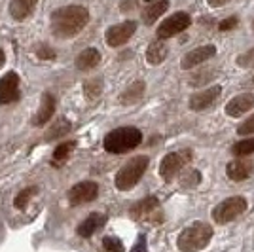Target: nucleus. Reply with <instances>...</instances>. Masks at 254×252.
Returning <instances> with one entry per match:
<instances>
[{
  "mask_svg": "<svg viewBox=\"0 0 254 252\" xmlns=\"http://www.w3.org/2000/svg\"><path fill=\"white\" fill-rule=\"evenodd\" d=\"M89 21V11L84 6H64L52 13V31L57 38H72Z\"/></svg>",
  "mask_w": 254,
  "mask_h": 252,
  "instance_id": "obj_1",
  "label": "nucleus"
},
{
  "mask_svg": "<svg viewBox=\"0 0 254 252\" xmlns=\"http://www.w3.org/2000/svg\"><path fill=\"white\" fill-rule=\"evenodd\" d=\"M212 239V228L205 222H195L180 231L177 247L182 252H197L203 251Z\"/></svg>",
  "mask_w": 254,
  "mask_h": 252,
  "instance_id": "obj_2",
  "label": "nucleus"
},
{
  "mask_svg": "<svg viewBox=\"0 0 254 252\" xmlns=\"http://www.w3.org/2000/svg\"><path fill=\"white\" fill-rule=\"evenodd\" d=\"M142 142V133L137 127H120L110 131L103 140V146L110 154H124Z\"/></svg>",
  "mask_w": 254,
  "mask_h": 252,
  "instance_id": "obj_3",
  "label": "nucleus"
},
{
  "mask_svg": "<svg viewBox=\"0 0 254 252\" xmlns=\"http://www.w3.org/2000/svg\"><path fill=\"white\" fill-rule=\"evenodd\" d=\"M148 161L150 159L146 156H137L131 161H127L124 167L118 171L116 175V188L118 189H131L135 184H137L140 177L146 173L148 169Z\"/></svg>",
  "mask_w": 254,
  "mask_h": 252,
  "instance_id": "obj_4",
  "label": "nucleus"
},
{
  "mask_svg": "<svg viewBox=\"0 0 254 252\" xmlns=\"http://www.w3.org/2000/svg\"><path fill=\"white\" fill-rule=\"evenodd\" d=\"M247 199L241 195L235 197H228V199L220 201L214 209H212V220L218 224H230L232 220H235L237 216H241L247 210Z\"/></svg>",
  "mask_w": 254,
  "mask_h": 252,
  "instance_id": "obj_5",
  "label": "nucleus"
},
{
  "mask_svg": "<svg viewBox=\"0 0 254 252\" xmlns=\"http://www.w3.org/2000/svg\"><path fill=\"white\" fill-rule=\"evenodd\" d=\"M190 159H191V150H180V152L167 154L165 158L161 159V163H159V177L165 180V182H171L175 177H179L180 171L188 165Z\"/></svg>",
  "mask_w": 254,
  "mask_h": 252,
  "instance_id": "obj_6",
  "label": "nucleus"
},
{
  "mask_svg": "<svg viewBox=\"0 0 254 252\" xmlns=\"http://www.w3.org/2000/svg\"><path fill=\"white\" fill-rule=\"evenodd\" d=\"M129 216L137 222H152V224H161L163 220L158 197H144L142 201L135 203L129 210Z\"/></svg>",
  "mask_w": 254,
  "mask_h": 252,
  "instance_id": "obj_7",
  "label": "nucleus"
},
{
  "mask_svg": "<svg viewBox=\"0 0 254 252\" xmlns=\"http://www.w3.org/2000/svg\"><path fill=\"white\" fill-rule=\"evenodd\" d=\"M191 25V17L186 13V11H177L173 13L171 17H167L165 21L158 27V38L159 40H167V38H173L180 34L182 31H186Z\"/></svg>",
  "mask_w": 254,
  "mask_h": 252,
  "instance_id": "obj_8",
  "label": "nucleus"
},
{
  "mask_svg": "<svg viewBox=\"0 0 254 252\" xmlns=\"http://www.w3.org/2000/svg\"><path fill=\"white\" fill-rule=\"evenodd\" d=\"M137 31V23L135 21H124L120 25H114L106 31V44L110 48H118V46H124V44L135 34Z\"/></svg>",
  "mask_w": 254,
  "mask_h": 252,
  "instance_id": "obj_9",
  "label": "nucleus"
},
{
  "mask_svg": "<svg viewBox=\"0 0 254 252\" xmlns=\"http://www.w3.org/2000/svg\"><path fill=\"white\" fill-rule=\"evenodd\" d=\"M99 195V186L95 182L87 180V182H80L70 188L68 191V203L70 205H82V203H91L93 199H97Z\"/></svg>",
  "mask_w": 254,
  "mask_h": 252,
  "instance_id": "obj_10",
  "label": "nucleus"
},
{
  "mask_svg": "<svg viewBox=\"0 0 254 252\" xmlns=\"http://www.w3.org/2000/svg\"><path fill=\"white\" fill-rule=\"evenodd\" d=\"M220 95H222V87H220V85H212V87H207V89H203L199 93L191 95L188 105H190L191 110L201 112V110L211 108V106L218 101Z\"/></svg>",
  "mask_w": 254,
  "mask_h": 252,
  "instance_id": "obj_11",
  "label": "nucleus"
},
{
  "mask_svg": "<svg viewBox=\"0 0 254 252\" xmlns=\"http://www.w3.org/2000/svg\"><path fill=\"white\" fill-rule=\"evenodd\" d=\"M19 101V76L8 72L0 80V105H11Z\"/></svg>",
  "mask_w": 254,
  "mask_h": 252,
  "instance_id": "obj_12",
  "label": "nucleus"
},
{
  "mask_svg": "<svg viewBox=\"0 0 254 252\" xmlns=\"http://www.w3.org/2000/svg\"><path fill=\"white\" fill-rule=\"evenodd\" d=\"M216 55V48L212 46V44H207V46H201V48H195V50H191L188 52L184 57H182V61H180V66L184 68V70H190L193 66H197V64L205 63V61H209L211 57Z\"/></svg>",
  "mask_w": 254,
  "mask_h": 252,
  "instance_id": "obj_13",
  "label": "nucleus"
},
{
  "mask_svg": "<svg viewBox=\"0 0 254 252\" xmlns=\"http://www.w3.org/2000/svg\"><path fill=\"white\" fill-rule=\"evenodd\" d=\"M254 108V95L253 93H241L233 97L232 101L226 105V114L230 118H239V116L251 112Z\"/></svg>",
  "mask_w": 254,
  "mask_h": 252,
  "instance_id": "obj_14",
  "label": "nucleus"
},
{
  "mask_svg": "<svg viewBox=\"0 0 254 252\" xmlns=\"http://www.w3.org/2000/svg\"><path fill=\"white\" fill-rule=\"evenodd\" d=\"M254 171L253 161H247V159H235V161H230L228 167H226V175L230 177V180L233 182H243L247 180Z\"/></svg>",
  "mask_w": 254,
  "mask_h": 252,
  "instance_id": "obj_15",
  "label": "nucleus"
},
{
  "mask_svg": "<svg viewBox=\"0 0 254 252\" xmlns=\"http://www.w3.org/2000/svg\"><path fill=\"white\" fill-rule=\"evenodd\" d=\"M53 112H55V99H53L52 93H44L40 108H38V112H36V116H34L32 124H34V126H38V127L46 126V124L52 120Z\"/></svg>",
  "mask_w": 254,
  "mask_h": 252,
  "instance_id": "obj_16",
  "label": "nucleus"
},
{
  "mask_svg": "<svg viewBox=\"0 0 254 252\" xmlns=\"http://www.w3.org/2000/svg\"><path fill=\"white\" fill-rule=\"evenodd\" d=\"M105 222H106L105 214H101V212H93V214H89V216H87V218L78 226V235L87 239V237H91L97 230H101V228L105 226Z\"/></svg>",
  "mask_w": 254,
  "mask_h": 252,
  "instance_id": "obj_17",
  "label": "nucleus"
},
{
  "mask_svg": "<svg viewBox=\"0 0 254 252\" xmlns=\"http://www.w3.org/2000/svg\"><path fill=\"white\" fill-rule=\"evenodd\" d=\"M38 0H11L10 2V15L15 21H23L32 13L36 8Z\"/></svg>",
  "mask_w": 254,
  "mask_h": 252,
  "instance_id": "obj_18",
  "label": "nucleus"
},
{
  "mask_svg": "<svg viewBox=\"0 0 254 252\" xmlns=\"http://www.w3.org/2000/svg\"><path fill=\"white\" fill-rule=\"evenodd\" d=\"M167 10H169V0H158L154 4H148L142 10V21L146 25H154Z\"/></svg>",
  "mask_w": 254,
  "mask_h": 252,
  "instance_id": "obj_19",
  "label": "nucleus"
},
{
  "mask_svg": "<svg viewBox=\"0 0 254 252\" xmlns=\"http://www.w3.org/2000/svg\"><path fill=\"white\" fill-rule=\"evenodd\" d=\"M99 63H101V53L95 48H87V50H84V52L76 57V66L80 70H91Z\"/></svg>",
  "mask_w": 254,
  "mask_h": 252,
  "instance_id": "obj_20",
  "label": "nucleus"
},
{
  "mask_svg": "<svg viewBox=\"0 0 254 252\" xmlns=\"http://www.w3.org/2000/svg\"><path fill=\"white\" fill-rule=\"evenodd\" d=\"M167 55H169L167 44L161 42V40H156V42L150 44L148 50H146V61L150 64H161L167 59Z\"/></svg>",
  "mask_w": 254,
  "mask_h": 252,
  "instance_id": "obj_21",
  "label": "nucleus"
},
{
  "mask_svg": "<svg viewBox=\"0 0 254 252\" xmlns=\"http://www.w3.org/2000/svg\"><path fill=\"white\" fill-rule=\"evenodd\" d=\"M144 89H146L144 82H135V84H131L126 91L122 93V97H120L122 105H135V103H138V101L142 99V95H144Z\"/></svg>",
  "mask_w": 254,
  "mask_h": 252,
  "instance_id": "obj_22",
  "label": "nucleus"
},
{
  "mask_svg": "<svg viewBox=\"0 0 254 252\" xmlns=\"http://www.w3.org/2000/svg\"><path fill=\"white\" fill-rule=\"evenodd\" d=\"M199 182H201V173L197 169H190V171L180 175V186L182 188H195V186H199Z\"/></svg>",
  "mask_w": 254,
  "mask_h": 252,
  "instance_id": "obj_23",
  "label": "nucleus"
},
{
  "mask_svg": "<svg viewBox=\"0 0 254 252\" xmlns=\"http://www.w3.org/2000/svg\"><path fill=\"white\" fill-rule=\"evenodd\" d=\"M84 93L89 101H95L99 95L103 93V80L101 78H93V80H87L84 85Z\"/></svg>",
  "mask_w": 254,
  "mask_h": 252,
  "instance_id": "obj_24",
  "label": "nucleus"
},
{
  "mask_svg": "<svg viewBox=\"0 0 254 252\" xmlns=\"http://www.w3.org/2000/svg\"><path fill=\"white\" fill-rule=\"evenodd\" d=\"M254 152V138H247V140H241V142H235L232 146V154L241 158V156H249Z\"/></svg>",
  "mask_w": 254,
  "mask_h": 252,
  "instance_id": "obj_25",
  "label": "nucleus"
},
{
  "mask_svg": "<svg viewBox=\"0 0 254 252\" xmlns=\"http://www.w3.org/2000/svg\"><path fill=\"white\" fill-rule=\"evenodd\" d=\"M68 129H70V124H68L66 120H63V118H61V120H57V122H55V126H53L52 131L46 135V138L50 140V138L63 137V135H66V133H68Z\"/></svg>",
  "mask_w": 254,
  "mask_h": 252,
  "instance_id": "obj_26",
  "label": "nucleus"
},
{
  "mask_svg": "<svg viewBox=\"0 0 254 252\" xmlns=\"http://www.w3.org/2000/svg\"><path fill=\"white\" fill-rule=\"evenodd\" d=\"M76 142H63V144H59V146L55 148V152H53V159L55 161H63V159H66L68 156H70V152L74 150Z\"/></svg>",
  "mask_w": 254,
  "mask_h": 252,
  "instance_id": "obj_27",
  "label": "nucleus"
},
{
  "mask_svg": "<svg viewBox=\"0 0 254 252\" xmlns=\"http://www.w3.org/2000/svg\"><path fill=\"white\" fill-rule=\"evenodd\" d=\"M103 251L105 252H124V243L120 241L118 237L106 235L103 239Z\"/></svg>",
  "mask_w": 254,
  "mask_h": 252,
  "instance_id": "obj_28",
  "label": "nucleus"
},
{
  "mask_svg": "<svg viewBox=\"0 0 254 252\" xmlns=\"http://www.w3.org/2000/svg\"><path fill=\"white\" fill-rule=\"evenodd\" d=\"M36 193V188H27L23 189L21 193H17V197H15V201H13V205L17 207V209H25L27 205H29V201H31V197Z\"/></svg>",
  "mask_w": 254,
  "mask_h": 252,
  "instance_id": "obj_29",
  "label": "nucleus"
},
{
  "mask_svg": "<svg viewBox=\"0 0 254 252\" xmlns=\"http://www.w3.org/2000/svg\"><path fill=\"white\" fill-rule=\"evenodd\" d=\"M254 133V114L251 118H247L241 126L237 127V135H253Z\"/></svg>",
  "mask_w": 254,
  "mask_h": 252,
  "instance_id": "obj_30",
  "label": "nucleus"
},
{
  "mask_svg": "<svg viewBox=\"0 0 254 252\" xmlns=\"http://www.w3.org/2000/svg\"><path fill=\"white\" fill-rule=\"evenodd\" d=\"M237 25H239V19H237L235 15H232V17H228V19H224V21L218 25V29H220V31H232Z\"/></svg>",
  "mask_w": 254,
  "mask_h": 252,
  "instance_id": "obj_31",
  "label": "nucleus"
},
{
  "mask_svg": "<svg viewBox=\"0 0 254 252\" xmlns=\"http://www.w3.org/2000/svg\"><path fill=\"white\" fill-rule=\"evenodd\" d=\"M36 55H38L40 59H53V57H55V52L50 50L48 46H40V48H38V52H36Z\"/></svg>",
  "mask_w": 254,
  "mask_h": 252,
  "instance_id": "obj_32",
  "label": "nucleus"
},
{
  "mask_svg": "<svg viewBox=\"0 0 254 252\" xmlns=\"http://www.w3.org/2000/svg\"><path fill=\"white\" fill-rule=\"evenodd\" d=\"M131 252H146V237H144V235L138 237L137 245L131 249Z\"/></svg>",
  "mask_w": 254,
  "mask_h": 252,
  "instance_id": "obj_33",
  "label": "nucleus"
},
{
  "mask_svg": "<svg viewBox=\"0 0 254 252\" xmlns=\"http://www.w3.org/2000/svg\"><path fill=\"white\" fill-rule=\"evenodd\" d=\"M230 0H207V4L211 6V8H220L224 4H228Z\"/></svg>",
  "mask_w": 254,
  "mask_h": 252,
  "instance_id": "obj_34",
  "label": "nucleus"
},
{
  "mask_svg": "<svg viewBox=\"0 0 254 252\" xmlns=\"http://www.w3.org/2000/svg\"><path fill=\"white\" fill-rule=\"evenodd\" d=\"M2 64H4V52L0 50V66H2Z\"/></svg>",
  "mask_w": 254,
  "mask_h": 252,
  "instance_id": "obj_35",
  "label": "nucleus"
},
{
  "mask_svg": "<svg viewBox=\"0 0 254 252\" xmlns=\"http://www.w3.org/2000/svg\"><path fill=\"white\" fill-rule=\"evenodd\" d=\"M146 2H154V0H146Z\"/></svg>",
  "mask_w": 254,
  "mask_h": 252,
  "instance_id": "obj_36",
  "label": "nucleus"
},
{
  "mask_svg": "<svg viewBox=\"0 0 254 252\" xmlns=\"http://www.w3.org/2000/svg\"><path fill=\"white\" fill-rule=\"evenodd\" d=\"M253 31H254V23H253Z\"/></svg>",
  "mask_w": 254,
  "mask_h": 252,
  "instance_id": "obj_37",
  "label": "nucleus"
}]
</instances>
